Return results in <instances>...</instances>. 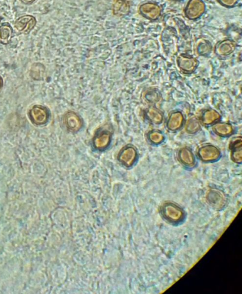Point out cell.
<instances>
[{
    "instance_id": "1",
    "label": "cell",
    "mask_w": 242,
    "mask_h": 294,
    "mask_svg": "<svg viewBox=\"0 0 242 294\" xmlns=\"http://www.w3.org/2000/svg\"><path fill=\"white\" fill-rule=\"evenodd\" d=\"M37 20L31 15H24L17 19L14 23L15 32L18 34H29L36 25Z\"/></svg>"
},
{
    "instance_id": "2",
    "label": "cell",
    "mask_w": 242,
    "mask_h": 294,
    "mask_svg": "<svg viewBox=\"0 0 242 294\" xmlns=\"http://www.w3.org/2000/svg\"><path fill=\"white\" fill-rule=\"evenodd\" d=\"M29 117L33 124L42 125L47 123L50 113L47 108L42 105H34L29 112Z\"/></svg>"
},
{
    "instance_id": "3",
    "label": "cell",
    "mask_w": 242,
    "mask_h": 294,
    "mask_svg": "<svg viewBox=\"0 0 242 294\" xmlns=\"http://www.w3.org/2000/svg\"><path fill=\"white\" fill-rule=\"evenodd\" d=\"M205 11V5L201 0H190L185 10V14L189 19L195 20Z\"/></svg>"
},
{
    "instance_id": "4",
    "label": "cell",
    "mask_w": 242,
    "mask_h": 294,
    "mask_svg": "<svg viewBox=\"0 0 242 294\" xmlns=\"http://www.w3.org/2000/svg\"><path fill=\"white\" fill-rule=\"evenodd\" d=\"M140 14L146 19L155 20L159 18L161 14L160 7L156 4L148 3L141 6L139 8Z\"/></svg>"
},
{
    "instance_id": "5",
    "label": "cell",
    "mask_w": 242,
    "mask_h": 294,
    "mask_svg": "<svg viewBox=\"0 0 242 294\" xmlns=\"http://www.w3.org/2000/svg\"><path fill=\"white\" fill-rule=\"evenodd\" d=\"M198 153L200 159L206 161L217 160L221 156V151L213 145H205L201 147Z\"/></svg>"
},
{
    "instance_id": "6",
    "label": "cell",
    "mask_w": 242,
    "mask_h": 294,
    "mask_svg": "<svg viewBox=\"0 0 242 294\" xmlns=\"http://www.w3.org/2000/svg\"><path fill=\"white\" fill-rule=\"evenodd\" d=\"M197 64V60L192 57L180 55L178 58V67L184 73L193 72L196 69Z\"/></svg>"
},
{
    "instance_id": "7",
    "label": "cell",
    "mask_w": 242,
    "mask_h": 294,
    "mask_svg": "<svg viewBox=\"0 0 242 294\" xmlns=\"http://www.w3.org/2000/svg\"><path fill=\"white\" fill-rule=\"evenodd\" d=\"M137 157V152L133 147L129 146L123 149L118 155V159L127 166H130L134 163Z\"/></svg>"
},
{
    "instance_id": "8",
    "label": "cell",
    "mask_w": 242,
    "mask_h": 294,
    "mask_svg": "<svg viewBox=\"0 0 242 294\" xmlns=\"http://www.w3.org/2000/svg\"><path fill=\"white\" fill-rule=\"evenodd\" d=\"M235 49V44L230 40L220 42L215 47V53L219 56H226L230 55Z\"/></svg>"
},
{
    "instance_id": "9",
    "label": "cell",
    "mask_w": 242,
    "mask_h": 294,
    "mask_svg": "<svg viewBox=\"0 0 242 294\" xmlns=\"http://www.w3.org/2000/svg\"><path fill=\"white\" fill-rule=\"evenodd\" d=\"M242 142L241 138H236L231 143V158L236 163H241L242 159Z\"/></svg>"
},
{
    "instance_id": "10",
    "label": "cell",
    "mask_w": 242,
    "mask_h": 294,
    "mask_svg": "<svg viewBox=\"0 0 242 294\" xmlns=\"http://www.w3.org/2000/svg\"><path fill=\"white\" fill-rule=\"evenodd\" d=\"M65 124L70 130L76 131L82 128V121L76 113L69 112L65 116Z\"/></svg>"
},
{
    "instance_id": "11",
    "label": "cell",
    "mask_w": 242,
    "mask_h": 294,
    "mask_svg": "<svg viewBox=\"0 0 242 294\" xmlns=\"http://www.w3.org/2000/svg\"><path fill=\"white\" fill-rule=\"evenodd\" d=\"M130 3L128 0H115L113 4V12L117 16H124L130 12Z\"/></svg>"
},
{
    "instance_id": "12",
    "label": "cell",
    "mask_w": 242,
    "mask_h": 294,
    "mask_svg": "<svg viewBox=\"0 0 242 294\" xmlns=\"http://www.w3.org/2000/svg\"><path fill=\"white\" fill-rule=\"evenodd\" d=\"M13 36V29L8 23H4L0 26V43L7 45L12 41Z\"/></svg>"
},
{
    "instance_id": "13",
    "label": "cell",
    "mask_w": 242,
    "mask_h": 294,
    "mask_svg": "<svg viewBox=\"0 0 242 294\" xmlns=\"http://www.w3.org/2000/svg\"><path fill=\"white\" fill-rule=\"evenodd\" d=\"M183 122V116L181 112H176L171 114L168 122L167 128L170 130H177L182 126Z\"/></svg>"
},
{
    "instance_id": "14",
    "label": "cell",
    "mask_w": 242,
    "mask_h": 294,
    "mask_svg": "<svg viewBox=\"0 0 242 294\" xmlns=\"http://www.w3.org/2000/svg\"><path fill=\"white\" fill-rule=\"evenodd\" d=\"M110 141L111 135L108 132H103L96 136L94 140V144L96 148L103 150L108 146Z\"/></svg>"
},
{
    "instance_id": "15",
    "label": "cell",
    "mask_w": 242,
    "mask_h": 294,
    "mask_svg": "<svg viewBox=\"0 0 242 294\" xmlns=\"http://www.w3.org/2000/svg\"><path fill=\"white\" fill-rule=\"evenodd\" d=\"M179 158L183 164L192 166L195 164V158L192 151L187 148H183L179 151Z\"/></svg>"
},
{
    "instance_id": "16",
    "label": "cell",
    "mask_w": 242,
    "mask_h": 294,
    "mask_svg": "<svg viewBox=\"0 0 242 294\" xmlns=\"http://www.w3.org/2000/svg\"><path fill=\"white\" fill-rule=\"evenodd\" d=\"M213 129L215 134L222 137H227L233 133L232 126L226 122H218L213 126Z\"/></svg>"
},
{
    "instance_id": "17",
    "label": "cell",
    "mask_w": 242,
    "mask_h": 294,
    "mask_svg": "<svg viewBox=\"0 0 242 294\" xmlns=\"http://www.w3.org/2000/svg\"><path fill=\"white\" fill-rule=\"evenodd\" d=\"M221 118V115L213 109L206 111L202 115L201 120L205 125H210L218 121Z\"/></svg>"
},
{
    "instance_id": "18",
    "label": "cell",
    "mask_w": 242,
    "mask_h": 294,
    "mask_svg": "<svg viewBox=\"0 0 242 294\" xmlns=\"http://www.w3.org/2000/svg\"><path fill=\"white\" fill-rule=\"evenodd\" d=\"M147 116L149 120L156 124L162 123L163 119H164L162 113L153 108H150L148 109Z\"/></svg>"
},
{
    "instance_id": "19",
    "label": "cell",
    "mask_w": 242,
    "mask_h": 294,
    "mask_svg": "<svg viewBox=\"0 0 242 294\" xmlns=\"http://www.w3.org/2000/svg\"><path fill=\"white\" fill-rule=\"evenodd\" d=\"M200 128V122L196 117H191L188 120L186 126V129L188 133L195 134Z\"/></svg>"
},
{
    "instance_id": "20",
    "label": "cell",
    "mask_w": 242,
    "mask_h": 294,
    "mask_svg": "<svg viewBox=\"0 0 242 294\" xmlns=\"http://www.w3.org/2000/svg\"><path fill=\"white\" fill-rule=\"evenodd\" d=\"M148 138L154 144H159L164 141V135L160 131L153 130L148 134Z\"/></svg>"
},
{
    "instance_id": "21",
    "label": "cell",
    "mask_w": 242,
    "mask_h": 294,
    "mask_svg": "<svg viewBox=\"0 0 242 294\" xmlns=\"http://www.w3.org/2000/svg\"><path fill=\"white\" fill-rule=\"evenodd\" d=\"M210 43L207 42H201L197 47V51L201 55H208L211 50Z\"/></svg>"
},
{
    "instance_id": "22",
    "label": "cell",
    "mask_w": 242,
    "mask_h": 294,
    "mask_svg": "<svg viewBox=\"0 0 242 294\" xmlns=\"http://www.w3.org/2000/svg\"><path fill=\"white\" fill-rule=\"evenodd\" d=\"M222 5L227 7L234 6L238 0H218Z\"/></svg>"
},
{
    "instance_id": "23",
    "label": "cell",
    "mask_w": 242,
    "mask_h": 294,
    "mask_svg": "<svg viewBox=\"0 0 242 294\" xmlns=\"http://www.w3.org/2000/svg\"><path fill=\"white\" fill-rule=\"evenodd\" d=\"M20 1L22 3L26 4V5H28V4L33 3L34 2L36 1V0H20Z\"/></svg>"
},
{
    "instance_id": "24",
    "label": "cell",
    "mask_w": 242,
    "mask_h": 294,
    "mask_svg": "<svg viewBox=\"0 0 242 294\" xmlns=\"http://www.w3.org/2000/svg\"><path fill=\"white\" fill-rule=\"evenodd\" d=\"M4 85L3 79L1 76H0V92H1Z\"/></svg>"
},
{
    "instance_id": "25",
    "label": "cell",
    "mask_w": 242,
    "mask_h": 294,
    "mask_svg": "<svg viewBox=\"0 0 242 294\" xmlns=\"http://www.w3.org/2000/svg\"><path fill=\"white\" fill-rule=\"evenodd\" d=\"M1 21H2V19H1V17H0V26H1Z\"/></svg>"
}]
</instances>
